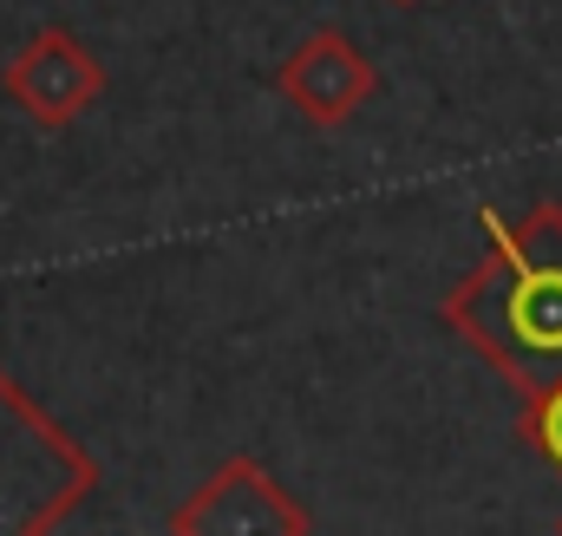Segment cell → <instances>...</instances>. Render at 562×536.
Returning <instances> with one entry per match:
<instances>
[{
	"label": "cell",
	"mask_w": 562,
	"mask_h": 536,
	"mask_svg": "<svg viewBox=\"0 0 562 536\" xmlns=\"http://www.w3.org/2000/svg\"><path fill=\"white\" fill-rule=\"evenodd\" d=\"M0 92L40 125V132H66L72 119H86L105 99V66L99 53L66 33V26H40L0 72Z\"/></svg>",
	"instance_id": "3"
},
{
	"label": "cell",
	"mask_w": 562,
	"mask_h": 536,
	"mask_svg": "<svg viewBox=\"0 0 562 536\" xmlns=\"http://www.w3.org/2000/svg\"><path fill=\"white\" fill-rule=\"evenodd\" d=\"M400 7H413V0H400Z\"/></svg>",
	"instance_id": "7"
},
{
	"label": "cell",
	"mask_w": 562,
	"mask_h": 536,
	"mask_svg": "<svg viewBox=\"0 0 562 536\" xmlns=\"http://www.w3.org/2000/svg\"><path fill=\"white\" fill-rule=\"evenodd\" d=\"M281 99L307 119V125H321V132H340L373 92H380V72H373V59L340 33V26H321V33H307L288 59H281Z\"/></svg>",
	"instance_id": "5"
},
{
	"label": "cell",
	"mask_w": 562,
	"mask_h": 536,
	"mask_svg": "<svg viewBox=\"0 0 562 536\" xmlns=\"http://www.w3.org/2000/svg\"><path fill=\"white\" fill-rule=\"evenodd\" d=\"M484 263L445 294L438 314L517 400H537L562 380V203H537L517 223L484 210Z\"/></svg>",
	"instance_id": "1"
},
{
	"label": "cell",
	"mask_w": 562,
	"mask_h": 536,
	"mask_svg": "<svg viewBox=\"0 0 562 536\" xmlns=\"http://www.w3.org/2000/svg\"><path fill=\"white\" fill-rule=\"evenodd\" d=\"M177 536H307L314 517L276 484V471H262L256 458H229L216 465L177 511H170Z\"/></svg>",
	"instance_id": "4"
},
{
	"label": "cell",
	"mask_w": 562,
	"mask_h": 536,
	"mask_svg": "<svg viewBox=\"0 0 562 536\" xmlns=\"http://www.w3.org/2000/svg\"><path fill=\"white\" fill-rule=\"evenodd\" d=\"M524 438H530V445L562 471V380L557 387H543L537 400H524Z\"/></svg>",
	"instance_id": "6"
},
{
	"label": "cell",
	"mask_w": 562,
	"mask_h": 536,
	"mask_svg": "<svg viewBox=\"0 0 562 536\" xmlns=\"http://www.w3.org/2000/svg\"><path fill=\"white\" fill-rule=\"evenodd\" d=\"M99 484L86 445L26 400L0 367V531H59Z\"/></svg>",
	"instance_id": "2"
}]
</instances>
